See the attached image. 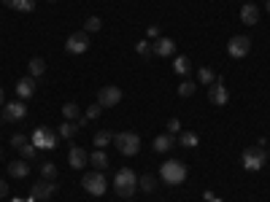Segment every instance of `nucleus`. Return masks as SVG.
Listing matches in <instances>:
<instances>
[{
  "instance_id": "nucleus-1",
  "label": "nucleus",
  "mask_w": 270,
  "mask_h": 202,
  "mask_svg": "<svg viewBox=\"0 0 270 202\" xmlns=\"http://www.w3.org/2000/svg\"><path fill=\"white\" fill-rule=\"evenodd\" d=\"M160 178L170 186H179L186 180V165L179 162V159H168V162L160 167Z\"/></svg>"
},
{
  "instance_id": "nucleus-2",
  "label": "nucleus",
  "mask_w": 270,
  "mask_h": 202,
  "mask_svg": "<svg viewBox=\"0 0 270 202\" xmlns=\"http://www.w3.org/2000/svg\"><path fill=\"white\" fill-rule=\"evenodd\" d=\"M135 186H138L135 170L122 167L119 173L113 175V189H117V194H119V197H132V194H135Z\"/></svg>"
},
{
  "instance_id": "nucleus-3",
  "label": "nucleus",
  "mask_w": 270,
  "mask_h": 202,
  "mask_svg": "<svg viewBox=\"0 0 270 202\" xmlns=\"http://www.w3.org/2000/svg\"><path fill=\"white\" fill-rule=\"evenodd\" d=\"M81 186H84V191H89L92 197H103L106 194L108 180H106V175H103V170H92V173H84Z\"/></svg>"
},
{
  "instance_id": "nucleus-4",
  "label": "nucleus",
  "mask_w": 270,
  "mask_h": 202,
  "mask_svg": "<svg viewBox=\"0 0 270 202\" xmlns=\"http://www.w3.org/2000/svg\"><path fill=\"white\" fill-rule=\"evenodd\" d=\"M113 143H117L119 154H124V156H135V154L141 151V137L135 135V132H119V135H113Z\"/></svg>"
},
{
  "instance_id": "nucleus-5",
  "label": "nucleus",
  "mask_w": 270,
  "mask_h": 202,
  "mask_svg": "<svg viewBox=\"0 0 270 202\" xmlns=\"http://www.w3.org/2000/svg\"><path fill=\"white\" fill-rule=\"evenodd\" d=\"M33 146L35 148H44V151H51V148H57V132L51 130V127H35L33 130Z\"/></svg>"
},
{
  "instance_id": "nucleus-6",
  "label": "nucleus",
  "mask_w": 270,
  "mask_h": 202,
  "mask_svg": "<svg viewBox=\"0 0 270 202\" xmlns=\"http://www.w3.org/2000/svg\"><path fill=\"white\" fill-rule=\"evenodd\" d=\"M241 162H243V167L248 170V173H257V170H262V167H265V148H262V146L246 148L243 156H241Z\"/></svg>"
},
{
  "instance_id": "nucleus-7",
  "label": "nucleus",
  "mask_w": 270,
  "mask_h": 202,
  "mask_svg": "<svg viewBox=\"0 0 270 202\" xmlns=\"http://www.w3.org/2000/svg\"><path fill=\"white\" fill-rule=\"evenodd\" d=\"M27 116V105L25 100H14V103H8L3 105V122H22Z\"/></svg>"
},
{
  "instance_id": "nucleus-8",
  "label": "nucleus",
  "mask_w": 270,
  "mask_h": 202,
  "mask_svg": "<svg viewBox=\"0 0 270 202\" xmlns=\"http://www.w3.org/2000/svg\"><path fill=\"white\" fill-rule=\"evenodd\" d=\"M89 49V33H73L65 41V51L68 54H84Z\"/></svg>"
},
{
  "instance_id": "nucleus-9",
  "label": "nucleus",
  "mask_w": 270,
  "mask_h": 202,
  "mask_svg": "<svg viewBox=\"0 0 270 202\" xmlns=\"http://www.w3.org/2000/svg\"><path fill=\"white\" fill-rule=\"evenodd\" d=\"M227 51H230L233 59H243L248 51H252V41H248L246 35H235V38H230V46H227Z\"/></svg>"
},
{
  "instance_id": "nucleus-10",
  "label": "nucleus",
  "mask_w": 270,
  "mask_h": 202,
  "mask_svg": "<svg viewBox=\"0 0 270 202\" xmlns=\"http://www.w3.org/2000/svg\"><path fill=\"white\" fill-rule=\"evenodd\" d=\"M122 103V89L119 87H103L98 94V105L100 108H113V105Z\"/></svg>"
},
{
  "instance_id": "nucleus-11",
  "label": "nucleus",
  "mask_w": 270,
  "mask_h": 202,
  "mask_svg": "<svg viewBox=\"0 0 270 202\" xmlns=\"http://www.w3.org/2000/svg\"><path fill=\"white\" fill-rule=\"evenodd\" d=\"M54 191H57V186H54V180H38V184L33 186V191H30V197L33 199H38V202H44V199H49V197H54Z\"/></svg>"
},
{
  "instance_id": "nucleus-12",
  "label": "nucleus",
  "mask_w": 270,
  "mask_h": 202,
  "mask_svg": "<svg viewBox=\"0 0 270 202\" xmlns=\"http://www.w3.org/2000/svg\"><path fill=\"white\" fill-rule=\"evenodd\" d=\"M68 165L73 167V170L87 167V165H89V154H87L81 146H70V151H68Z\"/></svg>"
},
{
  "instance_id": "nucleus-13",
  "label": "nucleus",
  "mask_w": 270,
  "mask_h": 202,
  "mask_svg": "<svg viewBox=\"0 0 270 202\" xmlns=\"http://www.w3.org/2000/svg\"><path fill=\"white\" fill-rule=\"evenodd\" d=\"M208 100H211L214 105H227V103H230V92H227V87H224L222 81H214V84H211Z\"/></svg>"
},
{
  "instance_id": "nucleus-14",
  "label": "nucleus",
  "mask_w": 270,
  "mask_h": 202,
  "mask_svg": "<svg viewBox=\"0 0 270 202\" xmlns=\"http://www.w3.org/2000/svg\"><path fill=\"white\" fill-rule=\"evenodd\" d=\"M151 46H154V54L157 57H176V44L170 38H157Z\"/></svg>"
},
{
  "instance_id": "nucleus-15",
  "label": "nucleus",
  "mask_w": 270,
  "mask_h": 202,
  "mask_svg": "<svg viewBox=\"0 0 270 202\" xmlns=\"http://www.w3.org/2000/svg\"><path fill=\"white\" fill-rule=\"evenodd\" d=\"M241 22L243 25H257L259 22V8L254 3H243L241 6Z\"/></svg>"
},
{
  "instance_id": "nucleus-16",
  "label": "nucleus",
  "mask_w": 270,
  "mask_h": 202,
  "mask_svg": "<svg viewBox=\"0 0 270 202\" xmlns=\"http://www.w3.org/2000/svg\"><path fill=\"white\" fill-rule=\"evenodd\" d=\"M16 94H19V100H30V97L35 94V81H33V78L16 81Z\"/></svg>"
},
{
  "instance_id": "nucleus-17",
  "label": "nucleus",
  "mask_w": 270,
  "mask_h": 202,
  "mask_svg": "<svg viewBox=\"0 0 270 202\" xmlns=\"http://www.w3.org/2000/svg\"><path fill=\"white\" fill-rule=\"evenodd\" d=\"M176 146V135H157L154 137V151L157 154H168Z\"/></svg>"
},
{
  "instance_id": "nucleus-18",
  "label": "nucleus",
  "mask_w": 270,
  "mask_h": 202,
  "mask_svg": "<svg viewBox=\"0 0 270 202\" xmlns=\"http://www.w3.org/2000/svg\"><path fill=\"white\" fill-rule=\"evenodd\" d=\"M89 165L95 167V170H106V167H108V156H106V151H103V148L92 151V154H89Z\"/></svg>"
},
{
  "instance_id": "nucleus-19",
  "label": "nucleus",
  "mask_w": 270,
  "mask_h": 202,
  "mask_svg": "<svg viewBox=\"0 0 270 202\" xmlns=\"http://www.w3.org/2000/svg\"><path fill=\"white\" fill-rule=\"evenodd\" d=\"M173 70L176 73H179V76H189V73H192V62H189V57H176L173 59Z\"/></svg>"
},
{
  "instance_id": "nucleus-20",
  "label": "nucleus",
  "mask_w": 270,
  "mask_h": 202,
  "mask_svg": "<svg viewBox=\"0 0 270 202\" xmlns=\"http://www.w3.org/2000/svg\"><path fill=\"white\" fill-rule=\"evenodd\" d=\"M27 173H30V167H27V162H22V159L8 165V175L11 178H27Z\"/></svg>"
},
{
  "instance_id": "nucleus-21",
  "label": "nucleus",
  "mask_w": 270,
  "mask_h": 202,
  "mask_svg": "<svg viewBox=\"0 0 270 202\" xmlns=\"http://www.w3.org/2000/svg\"><path fill=\"white\" fill-rule=\"evenodd\" d=\"M3 3L14 11H33L35 8V0H3Z\"/></svg>"
},
{
  "instance_id": "nucleus-22",
  "label": "nucleus",
  "mask_w": 270,
  "mask_h": 202,
  "mask_svg": "<svg viewBox=\"0 0 270 202\" xmlns=\"http://www.w3.org/2000/svg\"><path fill=\"white\" fill-rule=\"evenodd\" d=\"M62 116H65V122H79L81 111H79L76 103H65V105H62Z\"/></svg>"
},
{
  "instance_id": "nucleus-23",
  "label": "nucleus",
  "mask_w": 270,
  "mask_h": 202,
  "mask_svg": "<svg viewBox=\"0 0 270 202\" xmlns=\"http://www.w3.org/2000/svg\"><path fill=\"white\" fill-rule=\"evenodd\" d=\"M27 68H30V76L33 78H38V76H44V70H46V62L41 59V57H33L27 62Z\"/></svg>"
},
{
  "instance_id": "nucleus-24",
  "label": "nucleus",
  "mask_w": 270,
  "mask_h": 202,
  "mask_svg": "<svg viewBox=\"0 0 270 202\" xmlns=\"http://www.w3.org/2000/svg\"><path fill=\"white\" fill-rule=\"evenodd\" d=\"M76 132H79V124H76V122H65V124L57 127V135H60V137H68V140H70Z\"/></svg>"
},
{
  "instance_id": "nucleus-25",
  "label": "nucleus",
  "mask_w": 270,
  "mask_h": 202,
  "mask_svg": "<svg viewBox=\"0 0 270 202\" xmlns=\"http://www.w3.org/2000/svg\"><path fill=\"white\" fill-rule=\"evenodd\" d=\"M179 146L195 148V146H197V135H195V132H179Z\"/></svg>"
},
{
  "instance_id": "nucleus-26",
  "label": "nucleus",
  "mask_w": 270,
  "mask_h": 202,
  "mask_svg": "<svg viewBox=\"0 0 270 202\" xmlns=\"http://www.w3.org/2000/svg\"><path fill=\"white\" fill-rule=\"evenodd\" d=\"M41 178H46V180H54V178H57V165H51V162H44V165H41Z\"/></svg>"
},
{
  "instance_id": "nucleus-27",
  "label": "nucleus",
  "mask_w": 270,
  "mask_h": 202,
  "mask_svg": "<svg viewBox=\"0 0 270 202\" xmlns=\"http://www.w3.org/2000/svg\"><path fill=\"white\" fill-rule=\"evenodd\" d=\"M111 140H113V132H108V130H103V132L95 135V146H98V148H106Z\"/></svg>"
},
{
  "instance_id": "nucleus-28",
  "label": "nucleus",
  "mask_w": 270,
  "mask_h": 202,
  "mask_svg": "<svg viewBox=\"0 0 270 202\" xmlns=\"http://www.w3.org/2000/svg\"><path fill=\"white\" fill-rule=\"evenodd\" d=\"M19 154H22L25 159H27V162H30V159H35V154H38V148L33 146V140H27L22 148H19Z\"/></svg>"
},
{
  "instance_id": "nucleus-29",
  "label": "nucleus",
  "mask_w": 270,
  "mask_h": 202,
  "mask_svg": "<svg viewBox=\"0 0 270 202\" xmlns=\"http://www.w3.org/2000/svg\"><path fill=\"white\" fill-rule=\"evenodd\" d=\"M195 81H181L179 84V94H181V97H192V94H195Z\"/></svg>"
},
{
  "instance_id": "nucleus-30",
  "label": "nucleus",
  "mask_w": 270,
  "mask_h": 202,
  "mask_svg": "<svg viewBox=\"0 0 270 202\" xmlns=\"http://www.w3.org/2000/svg\"><path fill=\"white\" fill-rule=\"evenodd\" d=\"M135 51H138V54H141V57H146V59H149V57L154 54V46L149 44V41H141V44H138V46H135Z\"/></svg>"
},
{
  "instance_id": "nucleus-31",
  "label": "nucleus",
  "mask_w": 270,
  "mask_h": 202,
  "mask_svg": "<svg viewBox=\"0 0 270 202\" xmlns=\"http://www.w3.org/2000/svg\"><path fill=\"white\" fill-rule=\"evenodd\" d=\"M100 27H103L100 16H89V19H87V25H84V33H98Z\"/></svg>"
},
{
  "instance_id": "nucleus-32",
  "label": "nucleus",
  "mask_w": 270,
  "mask_h": 202,
  "mask_svg": "<svg viewBox=\"0 0 270 202\" xmlns=\"http://www.w3.org/2000/svg\"><path fill=\"white\" fill-rule=\"evenodd\" d=\"M100 113H103V108H100L98 103H92L89 108H87V113H84V119H87V122H95V119H98Z\"/></svg>"
},
{
  "instance_id": "nucleus-33",
  "label": "nucleus",
  "mask_w": 270,
  "mask_h": 202,
  "mask_svg": "<svg viewBox=\"0 0 270 202\" xmlns=\"http://www.w3.org/2000/svg\"><path fill=\"white\" fill-rule=\"evenodd\" d=\"M197 78H200V84H214V70L211 68H200L197 70Z\"/></svg>"
},
{
  "instance_id": "nucleus-34",
  "label": "nucleus",
  "mask_w": 270,
  "mask_h": 202,
  "mask_svg": "<svg viewBox=\"0 0 270 202\" xmlns=\"http://www.w3.org/2000/svg\"><path fill=\"white\" fill-rule=\"evenodd\" d=\"M138 186H141V191H154V178L151 175H143L138 180Z\"/></svg>"
},
{
  "instance_id": "nucleus-35",
  "label": "nucleus",
  "mask_w": 270,
  "mask_h": 202,
  "mask_svg": "<svg viewBox=\"0 0 270 202\" xmlns=\"http://www.w3.org/2000/svg\"><path fill=\"white\" fill-rule=\"evenodd\" d=\"M181 132V122L179 119H170L168 122V135H179Z\"/></svg>"
},
{
  "instance_id": "nucleus-36",
  "label": "nucleus",
  "mask_w": 270,
  "mask_h": 202,
  "mask_svg": "<svg viewBox=\"0 0 270 202\" xmlns=\"http://www.w3.org/2000/svg\"><path fill=\"white\" fill-rule=\"evenodd\" d=\"M25 143H27L25 135H14V137H11V146H14V148H22Z\"/></svg>"
},
{
  "instance_id": "nucleus-37",
  "label": "nucleus",
  "mask_w": 270,
  "mask_h": 202,
  "mask_svg": "<svg viewBox=\"0 0 270 202\" xmlns=\"http://www.w3.org/2000/svg\"><path fill=\"white\" fill-rule=\"evenodd\" d=\"M146 35H149V38H154V41H157V38H160V27H157V25H151V27L146 30Z\"/></svg>"
},
{
  "instance_id": "nucleus-38",
  "label": "nucleus",
  "mask_w": 270,
  "mask_h": 202,
  "mask_svg": "<svg viewBox=\"0 0 270 202\" xmlns=\"http://www.w3.org/2000/svg\"><path fill=\"white\" fill-rule=\"evenodd\" d=\"M8 194V186H6V180H0V199H3Z\"/></svg>"
},
{
  "instance_id": "nucleus-39",
  "label": "nucleus",
  "mask_w": 270,
  "mask_h": 202,
  "mask_svg": "<svg viewBox=\"0 0 270 202\" xmlns=\"http://www.w3.org/2000/svg\"><path fill=\"white\" fill-rule=\"evenodd\" d=\"M203 197H205V202H214V199H216V194H214V191H205Z\"/></svg>"
},
{
  "instance_id": "nucleus-40",
  "label": "nucleus",
  "mask_w": 270,
  "mask_h": 202,
  "mask_svg": "<svg viewBox=\"0 0 270 202\" xmlns=\"http://www.w3.org/2000/svg\"><path fill=\"white\" fill-rule=\"evenodd\" d=\"M0 105H6V92L0 89Z\"/></svg>"
},
{
  "instance_id": "nucleus-41",
  "label": "nucleus",
  "mask_w": 270,
  "mask_h": 202,
  "mask_svg": "<svg viewBox=\"0 0 270 202\" xmlns=\"http://www.w3.org/2000/svg\"><path fill=\"white\" fill-rule=\"evenodd\" d=\"M267 14H270V0H267Z\"/></svg>"
},
{
  "instance_id": "nucleus-42",
  "label": "nucleus",
  "mask_w": 270,
  "mask_h": 202,
  "mask_svg": "<svg viewBox=\"0 0 270 202\" xmlns=\"http://www.w3.org/2000/svg\"><path fill=\"white\" fill-rule=\"evenodd\" d=\"M0 122H3V113H0Z\"/></svg>"
},
{
  "instance_id": "nucleus-43",
  "label": "nucleus",
  "mask_w": 270,
  "mask_h": 202,
  "mask_svg": "<svg viewBox=\"0 0 270 202\" xmlns=\"http://www.w3.org/2000/svg\"><path fill=\"white\" fill-rule=\"evenodd\" d=\"M214 202H222V199H214Z\"/></svg>"
},
{
  "instance_id": "nucleus-44",
  "label": "nucleus",
  "mask_w": 270,
  "mask_h": 202,
  "mask_svg": "<svg viewBox=\"0 0 270 202\" xmlns=\"http://www.w3.org/2000/svg\"><path fill=\"white\" fill-rule=\"evenodd\" d=\"M49 3H54V0H49Z\"/></svg>"
},
{
  "instance_id": "nucleus-45",
  "label": "nucleus",
  "mask_w": 270,
  "mask_h": 202,
  "mask_svg": "<svg viewBox=\"0 0 270 202\" xmlns=\"http://www.w3.org/2000/svg\"><path fill=\"white\" fill-rule=\"evenodd\" d=\"M0 156H3V154H0Z\"/></svg>"
}]
</instances>
